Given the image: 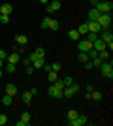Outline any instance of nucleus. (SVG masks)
<instances>
[{
    "label": "nucleus",
    "instance_id": "32",
    "mask_svg": "<svg viewBox=\"0 0 113 126\" xmlns=\"http://www.w3.org/2000/svg\"><path fill=\"white\" fill-rule=\"evenodd\" d=\"M91 62H92V66H94V68H98V66H100V64L104 62V60H100V57H96V58H92Z\"/></svg>",
    "mask_w": 113,
    "mask_h": 126
},
{
    "label": "nucleus",
    "instance_id": "9",
    "mask_svg": "<svg viewBox=\"0 0 113 126\" xmlns=\"http://www.w3.org/2000/svg\"><path fill=\"white\" fill-rule=\"evenodd\" d=\"M47 94L51 96V98H62V90H59V89H57V87H55L53 83H51V85H49Z\"/></svg>",
    "mask_w": 113,
    "mask_h": 126
},
{
    "label": "nucleus",
    "instance_id": "28",
    "mask_svg": "<svg viewBox=\"0 0 113 126\" xmlns=\"http://www.w3.org/2000/svg\"><path fill=\"white\" fill-rule=\"evenodd\" d=\"M96 38H98V34H96V32H87V38H85V40H89V42H94V40H96Z\"/></svg>",
    "mask_w": 113,
    "mask_h": 126
},
{
    "label": "nucleus",
    "instance_id": "13",
    "mask_svg": "<svg viewBox=\"0 0 113 126\" xmlns=\"http://www.w3.org/2000/svg\"><path fill=\"white\" fill-rule=\"evenodd\" d=\"M19 60H21V57H19V53H17V51H13L11 55L6 57V62H11V64H17Z\"/></svg>",
    "mask_w": 113,
    "mask_h": 126
},
{
    "label": "nucleus",
    "instance_id": "42",
    "mask_svg": "<svg viewBox=\"0 0 113 126\" xmlns=\"http://www.w3.org/2000/svg\"><path fill=\"white\" fill-rule=\"evenodd\" d=\"M40 2H42L43 6H45V4H49V0H40Z\"/></svg>",
    "mask_w": 113,
    "mask_h": 126
},
{
    "label": "nucleus",
    "instance_id": "8",
    "mask_svg": "<svg viewBox=\"0 0 113 126\" xmlns=\"http://www.w3.org/2000/svg\"><path fill=\"white\" fill-rule=\"evenodd\" d=\"M87 28H89V32H96V34L102 32V26L98 25V21H87Z\"/></svg>",
    "mask_w": 113,
    "mask_h": 126
},
{
    "label": "nucleus",
    "instance_id": "31",
    "mask_svg": "<svg viewBox=\"0 0 113 126\" xmlns=\"http://www.w3.org/2000/svg\"><path fill=\"white\" fill-rule=\"evenodd\" d=\"M77 32H79V34H87V32H89V28H87V23H83V25H79V28H77Z\"/></svg>",
    "mask_w": 113,
    "mask_h": 126
},
{
    "label": "nucleus",
    "instance_id": "24",
    "mask_svg": "<svg viewBox=\"0 0 113 126\" xmlns=\"http://www.w3.org/2000/svg\"><path fill=\"white\" fill-rule=\"evenodd\" d=\"M34 55H36L38 58H45V49L43 47H36L34 49Z\"/></svg>",
    "mask_w": 113,
    "mask_h": 126
},
{
    "label": "nucleus",
    "instance_id": "22",
    "mask_svg": "<svg viewBox=\"0 0 113 126\" xmlns=\"http://www.w3.org/2000/svg\"><path fill=\"white\" fill-rule=\"evenodd\" d=\"M21 100L25 102V104H30V102H32V94H30V90L23 92V94H21Z\"/></svg>",
    "mask_w": 113,
    "mask_h": 126
},
{
    "label": "nucleus",
    "instance_id": "25",
    "mask_svg": "<svg viewBox=\"0 0 113 126\" xmlns=\"http://www.w3.org/2000/svg\"><path fill=\"white\" fill-rule=\"evenodd\" d=\"M77 115H79V113H77L75 109H70L68 113H66V121H74V119H75Z\"/></svg>",
    "mask_w": 113,
    "mask_h": 126
},
{
    "label": "nucleus",
    "instance_id": "6",
    "mask_svg": "<svg viewBox=\"0 0 113 126\" xmlns=\"http://www.w3.org/2000/svg\"><path fill=\"white\" fill-rule=\"evenodd\" d=\"M87 122H89V119H87L85 115H77L74 121H68V124L70 126H85Z\"/></svg>",
    "mask_w": 113,
    "mask_h": 126
},
{
    "label": "nucleus",
    "instance_id": "41",
    "mask_svg": "<svg viewBox=\"0 0 113 126\" xmlns=\"http://www.w3.org/2000/svg\"><path fill=\"white\" fill-rule=\"evenodd\" d=\"M98 2H100V0H91V4H92V8H94V6H96Z\"/></svg>",
    "mask_w": 113,
    "mask_h": 126
},
{
    "label": "nucleus",
    "instance_id": "26",
    "mask_svg": "<svg viewBox=\"0 0 113 126\" xmlns=\"http://www.w3.org/2000/svg\"><path fill=\"white\" fill-rule=\"evenodd\" d=\"M30 119H32V117H30V113H28V111H25V113H23V115H21V121L23 122H25V124H30Z\"/></svg>",
    "mask_w": 113,
    "mask_h": 126
},
{
    "label": "nucleus",
    "instance_id": "36",
    "mask_svg": "<svg viewBox=\"0 0 113 126\" xmlns=\"http://www.w3.org/2000/svg\"><path fill=\"white\" fill-rule=\"evenodd\" d=\"M25 72H27L28 75H32V74H34V66H32V64H28L27 68H25Z\"/></svg>",
    "mask_w": 113,
    "mask_h": 126
},
{
    "label": "nucleus",
    "instance_id": "4",
    "mask_svg": "<svg viewBox=\"0 0 113 126\" xmlns=\"http://www.w3.org/2000/svg\"><path fill=\"white\" fill-rule=\"evenodd\" d=\"M75 92H79V85L72 83L70 87H64V90H62V98H72Z\"/></svg>",
    "mask_w": 113,
    "mask_h": 126
},
{
    "label": "nucleus",
    "instance_id": "17",
    "mask_svg": "<svg viewBox=\"0 0 113 126\" xmlns=\"http://www.w3.org/2000/svg\"><path fill=\"white\" fill-rule=\"evenodd\" d=\"M87 15H89V21H96L98 17H100V11H98L96 8H92V10L89 11V13H87Z\"/></svg>",
    "mask_w": 113,
    "mask_h": 126
},
{
    "label": "nucleus",
    "instance_id": "10",
    "mask_svg": "<svg viewBox=\"0 0 113 126\" xmlns=\"http://www.w3.org/2000/svg\"><path fill=\"white\" fill-rule=\"evenodd\" d=\"M92 49H96L98 53L106 49V43H104V40H102V38H96V40L92 42Z\"/></svg>",
    "mask_w": 113,
    "mask_h": 126
},
{
    "label": "nucleus",
    "instance_id": "43",
    "mask_svg": "<svg viewBox=\"0 0 113 126\" xmlns=\"http://www.w3.org/2000/svg\"><path fill=\"white\" fill-rule=\"evenodd\" d=\"M0 68H4V60L2 58H0Z\"/></svg>",
    "mask_w": 113,
    "mask_h": 126
},
{
    "label": "nucleus",
    "instance_id": "23",
    "mask_svg": "<svg viewBox=\"0 0 113 126\" xmlns=\"http://www.w3.org/2000/svg\"><path fill=\"white\" fill-rule=\"evenodd\" d=\"M11 104H13V96H10V94L2 96V105H11Z\"/></svg>",
    "mask_w": 113,
    "mask_h": 126
},
{
    "label": "nucleus",
    "instance_id": "38",
    "mask_svg": "<svg viewBox=\"0 0 113 126\" xmlns=\"http://www.w3.org/2000/svg\"><path fill=\"white\" fill-rule=\"evenodd\" d=\"M83 64H85V70H92V68H94L91 60H87V62H83Z\"/></svg>",
    "mask_w": 113,
    "mask_h": 126
},
{
    "label": "nucleus",
    "instance_id": "20",
    "mask_svg": "<svg viewBox=\"0 0 113 126\" xmlns=\"http://www.w3.org/2000/svg\"><path fill=\"white\" fill-rule=\"evenodd\" d=\"M57 79H59V72H53V70L47 72V81H49V83H55Z\"/></svg>",
    "mask_w": 113,
    "mask_h": 126
},
{
    "label": "nucleus",
    "instance_id": "39",
    "mask_svg": "<svg viewBox=\"0 0 113 126\" xmlns=\"http://www.w3.org/2000/svg\"><path fill=\"white\" fill-rule=\"evenodd\" d=\"M6 57H8V53H6L4 49H0V58H2V60H6Z\"/></svg>",
    "mask_w": 113,
    "mask_h": 126
},
{
    "label": "nucleus",
    "instance_id": "2",
    "mask_svg": "<svg viewBox=\"0 0 113 126\" xmlns=\"http://www.w3.org/2000/svg\"><path fill=\"white\" fill-rule=\"evenodd\" d=\"M98 25L102 26V30H108L109 26H111V11L109 13H100V17L96 19Z\"/></svg>",
    "mask_w": 113,
    "mask_h": 126
},
{
    "label": "nucleus",
    "instance_id": "15",
    "mask_svg": "<svg viewBox=\"0 0 113 126\" xmlns=\"http://www.w3.org/2000/svg\"><path fill=\"white\" fill-rule=\"evenodd\" d=\"M4 90H6V94H10V96H15L17 92H19V89H17V87H15L13 83H8Z\"/></svg>",
    "mask_w": 113,
    "mask_h": 126
},
{
    "label": "nucleus",
    "instance_id": "5",
    "mask_svg": "<svg viewBox=\"0 0 113 126\" xmlns=\"http://www.w3.org/2000/svg\"><path fill=\"white\" fill-rule=\"evenodd\" d=\"M60 0H51L49 4H45V11H47V15H51V13H55V11L60 10Z\"/></svg>",
    "mask_w": 113,
    "mask_h": 126
},
{
    "label": "nucleus",
    "instance_id": "44",
    "mask_svg": "<svg viewBox=\"0 0 113 126\" xmlns=\"http://www.w3.org/2000/svg\"><path fill=\"white\" fill-rule=\"evenodd\" d=\"M2 75H4V70H2V68H0V77H2Z\"/></svg>",
    "mask_w": 113,
    "mask_h": 126
},
{
    "label": "nucleus",
    "instance_id": "21",
    "mask_svg": "<svg viewBox=\"0 0 113 126\" xmlns=\"http://www.w3.org/2000/svg\"><path fill=\"white\" fill-rule=\"evenodd\" d=\"M68 38H70L72 42H77V40L81 38V34L77 30H68Z\"/></svg>",
    "mask_w": 113,
    "mask_h": 126
},
{
    "label": "nucleus",
    "instance_id": "11",
    "mask_svg": "<svg viewBox=\"0 0 113 126\" xmlns=\"http://www.w3.org/2000/svg\"><path fill=\"white\" fill-rule=\"evenodd\" d=\"M13 40H15L17 45H27V43H28V36H25V34H15Z\"/></svg>",
    "mask_w": 113,
    "mask_h": 126
},
{
    "label": "nucleus",
    "instance_id": "1",
    "mask_svg": "<svg viewBox=\"0 0 113 126\" xmlns=\"http://www.w3.org/2000/svg\"><path fill=\"white\" fill-rule=\"evenodd\" d=\"M100 72H102V75L104 77H108V79H113V62L111 60H104L100 66Z\"/></svg>",
    "mask_w": 113,
    "mask_h": 126
},
{
    "label": "nucleus",
    "instance_id": "18",
    "mask_svg": "<svg viewBox=\"0 0 113 126\" xmlns=\"http://www.w3.org/2000/svg\"><path fill=\"white\" fill-rule=\"evenodd\" d=\"M4 70H6V72H8V74H15V72H17V64L6 62V64H4Z\"/></svg>",
    "mask_w": 113,
    "mask_h": 126
},
{
    "label": "nucleus",
    "instance_id": "14",
    "mask_svg": "<svg viewBox=\"0 0 113 126\" xmlns=\"http://www.w3.org/2000/svg\"><path fill=\"white\" fill-rule=\"evenodd\" d=\"M11 11H13V6L11 4H2L0 6V13H2V15H11Z\"/></svg>",
    "mask_w": 113,
    "mask_h": 126
},
{
    "label": "nucleus",
    "instance_id": "19",
    "mask_svg": "<svg viewBox=\"0 0 113 126\" xmlns=\"http://www.w3.org/2000/svg\"><path fill=\"white\" fill-rule=\"evenodd\" d=\"M47 28H49V30H59V28H60V23H59V21H55V19H49Z\"/></svg>",
    "mask_w": 113,
    "mask_h": 126
},
{
    "label": "nucleus",
    "instance_id": "34",
    "mask_svg": "<svg viewBox=\"0 0 113 126\" xmlns=\"http://www.w3.org/2000/svg\"><path fill=\"white\" fill-rule=\"evenodd\" d=\"M60 68H62V64H60V62H53V64H51V70H53V72H59Z\"/></svg>",
    "mask_w": 113,
    "mask_h": 126
},
{
    "label": "nucleus",
    "instance_id": "35",
    "mask_svg": "<svg viewBox=\"0 0 113 126\" xmlns=\"http://www.w3.org/2000/svg\"><path fill=\"white\" fill-rule=\"evenodd\" d=\"M62 81H64V87H70V85L74 83V79H72L70 75H68V77H64V79H62Z\"/></svg>",
    "mask_w": 113,
    "mask_h": 126
},
{
    "label": "nucleus",
    "instance_id": "37",
    "mask_svg": "<svg viewBox=\"0 0 113 126\" xmlns=\"http://www.w3.org/2000/svg\"><path fill=\"white\" fill-rule=\"evenodd\" d=\"M6 122H8V117H6V115H0V126H4Z\"/></svg>",
    "mask_w": 113,
    "mask_h": 126
},
{
    "label": "nucleus",
    "instance_id": "3",
    "mask_svg": "<svg viewBox=\"0 0 113 126\" xmlns=\"http://www.w3.org/2000/svg\"><path fill=\"white\" fill-rule=\"evenodd\" d=\"M94 8H96L100 13H109V11L113 10V2H111V0H100Z\"/></svg>",
    "mask_w": 113,
    "mask_h": 126
},
{
    "label": "nucleus",
    "instance_id": "16",
    "mask_svg": "<svg viewBox=\"0 0 113 126\" xmlns=\"http://www.w3.org/2000/svg\"><path fill=\"white\" fill-rule=\"evenodd\" d=\"M102 98H104V94L100 92V90H94V89L91 90V100H94V102H100Z\"/></svg>",
    "mask_w": 113,
    "mask_h": 126
},
{
    "label": "nucleus",
    "instance_id": "30",
    "mask_svg": "<svg viewBox=\"0 0 113 126\" xmlns=\"http://www.w3.org/2000/svg\"><path fill=\"white\" fill-rule=\"evenodd\" d=\"M53 85H55V87H57L59 90H64V81H62V79H57Z\"/></svg>",
    "mask_w": 113,
    "mask_h": 126
},
{
    "label": "nucleus",
    "instance_id": "29",
    "mask_svg": "<svg viewBox=\"0 0 113 126\" xmlns=\"http://www.w3.org/2000/svg\"><path fill=\"white\" fill-rule=\"evenodd\" d=\"M77 60H79V62H87V60H89V55L79 51V55H77Z\"/></svg>",
    "mask_w": 113,
    "mask_h": 126
},
{
    "label": "nucleus",
    "instance_id": "40",
    "mask_svg": "<svg viewBox=\"0 0 113 126\" xmlns=\"http://www.w3.org/2000/svg\"><path fill=\"white\" fill-rule=\"evenodd\" d=\"M15 126H27V124H25L23 121H15Z\"/></svg>",
    "mask_w": 113,
    "mask_h": 126
},
{
    "label": "nucleus",
    "instance_id": "33",
    "mask_svg": "<svg viewBox=\"0 0 113 126\" xmlns=\"http://www.w3.org/2000/svg\"><path fill=\"white\" fill-rule=\"evenodd\" d=\"M0 23H2V25H8V23H10V15H2V13H0Z\"/></svg>",
    "mask_w": 113,
    "mask_h": 126
},
{
    "label": "nucleus",
    "instance_id": "12",
    "mask_svg": "<svg viewBox=\"0 0 113 126\" xmlns=\"http://www.w3.org/2000/svg\"><path fill=\"white\" fill-rule=\"evenodd\" d=\"M100 34H102V40H104V43H111L113 42V34H111V30H102L100 32Z\"/></svg>",
    "mask_w": 113,
    "mask_h": 126
},
{
    "label": "nucleus",
    "instance_id": "27",
    "mask_svg": "<svg viewBox=\"0 0 113 126\" xmlns=\"http://www.w3.org/2000/svg\"><path fill=\"white\" fill-rule=\"evenodd\" d=\"M98 57H100V60H109V51H108V49H104V51L98 53Z\"/></svg>",
    "mask_w": 113,
    "mask_h": 126
},
{
    "label": "nucleus",
    "instance_id": "7",
    "mask_svg": "<svg viewBox=\"0 0 113 126\" xmlns=\"http://www.w3.org/2000/svg\"><path fill=\"white\" fill-rule=\"evenodd\" d=\"M91 47H92V43L89 42V40H77V49H79L81 53H87Z\"/></svg>",
    "mask_w": 113,
    "mask_h": 126
}]
</instances>
